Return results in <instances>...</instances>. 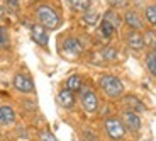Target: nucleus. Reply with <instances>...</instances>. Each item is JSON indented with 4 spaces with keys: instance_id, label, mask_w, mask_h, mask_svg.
Instances as JSON below:
<instances>
[{
    "instance_id": "26",
    "label": "nucleus",
    "mask_w": 156,
    "mask_h": 141,
    "mask_svg": "<svg viewBox=\"0 0 156 141\" xmlns=\"http://www.w3.org/2000/svg\"><path fill=\"white\" fill-rule=\"evenodd\" d=\"M109 2V5H112V7L119 9V7H124L126 4H127V0H107Z\"/></svg>"
},
{
    "instance_id": "6",
    "label": "nucleus",
    "mask_w": 156,
    "mask_h": 141,
    "mask_svg": "<svg viewBox=\"0 0 156 141\" xmlns=\"http://www.w3.org/2000/svg\"><path fill=\"white\" fill-rule=\"evenodd\" d=\"M121 121L124 122L126 129L133 131V133H137V131L141 129V126H143L139 116H137L136 112H133V110H127V109L122 112V119H121Z\"/></svg>"
},
{
    "instance_id": "21",
    "label": "nucleus",
    "mask_w": 156,
    "mask_h": 141,
    "mask_svg": "<svg viewBox=\"0 0 156 141\" xmlns=\"http://www.w3.org/2000/svg\"><path fill=\"white\" fill-rule=\"evenodd\" d=\"M98 19H100V16H98L97 12H85L83 14V17H82V20H83V24H87V26H95V24L98 22Z\"/></svg>"
},
{
    "instance_id": "12",
    "label": "nucleus",
    "mask_w": 156,
    "mask_h": 141,
    "mask_svg": "<svg viewBox=\"0 0 156 141\" xmlns=\"http://www.w3.org/2000/svg\"><path fill=\"white\" fill-rule=\"evenodd\" d=\"M16 122V110L10 106H0V126H10Z\"/></svg>"
},
{
    "instance_id": "16",
    "label": "nucleus",
    "mask_w": 156,
    "mask_h": 141,
    "mask_svg": "<svg viewBox=\"0 0 156 141\" xmlns=\"http://www.w3.org/2000/svg\"><path fill=\"white\" fill-rule=\"evenodd\" d=\"M104 20H107L110 26H114V27H115V31L119 29V26H121V22H122L121 16H119L114 9H110V10H107L105 14H104Z\"/></svg>"
},
{
    "instance_id": "25",
    "label": "nucleus",
    "mask_w": 156,
    "mask_h": 141,
    "mask_svg": "<svg viewBox=\"0 0 156 141\" xmlns=\"http://www.w3.org/2000/svg\"><path fill=\"white\" fill-rule=\"evenodd\" d=\"M5 7H9L10 10H17L19 9V0H4Z\"/></svg>"
},
{
    "instance_id": "14",
    "label": "nucleus",
    "mask_w": 156,
    "mask_h": 141,
    "mask_svg": "<svg viewBox=\"0 0 156 141\" xmlns=\"http://www.w3.org/2000/svg\"><path fill=\"white\" fill-rule=\"evenodd\" d=\"M71 10L75 12H88L90 7H92V0H68Z\"/></svg>"
},
{
    "instance_id": "18",
    "label": "nucleus",
    "mask_w": 156,
    "mask_h": 141,
    "mask_svg": "<svg viewBox=\"0 0 156 141\" xmlns=\"http://www.w3.org/2000/svg\"><path fill=\"white\" fill-rule=\"evenodd\" d=\"M144 19L149 26L156 27V5H148L144 10Z\"/></svg>"
},
{
    "instance_id": "17",
    "label": "nucleus",
    "mask_w": 156,
    "mask_h": 141,
    "mask_svg": "<svg viewBox=\"0 0 156 141\" xmlns=\"http://www.w3.org/2000/svg\"><path fill=\"white\" fill-rule=\"evenodd\" d=\"M143 39H144V46L149 48V51H156V34H154V31H151V29L144 31Z\"/></svg>"
},
{
    "instance_id": "4",
    "label": "nucleus",
    "mask_w": 156,
    "mask_h": 141,
    "mask_svg": "<svg viewBox=\"0 0 156 141\" xmlns=\"http://www.w3.org/2000/svg\"><path fill=\"white\" fill-rule=\"evenodd\" d=\"M80 102H82V107L85 109V112L88 114H95L98 110V97L94 90H90L88 87L83 85L82 90H80Z\"/></svg>"
},
{
    "instance_id": "22",
    "label": "nucleus",
    "mask_w": 156,
    "mask_h": 141,
    "mask_svg": "<svg viewBox=\"0 0 156 141\" xmlns=\"http://www.w3.org/2000/svg\"><path fill=\"white\" fill-rule=\"evenodd\" d=\"M102 56H104V60L112 61V60L117 58V49L114 46H105L104 49H102Z\"/></svg>"
},
{
    "instance_id": "7",
    "label": "nucleus",
    "mask_w": 156,
    "mask_h": 141,
    "mask_svg": "<svg viewBox=\"0 0 156 141\" xmlns=\"http://www.w3.org/2000/svg\"><path fill=\"white\" fill-rule=\"evenodd\" d=\"M31 38L36 44L46 48L49 43V34H48V29L43 27L41 24H32L31 26Z\"/></svg>"
},
{
    "instance_id": "19",
    "label": "nucleus",
    "mask_w": 156,
    "mask_h": 141,
    "mask_svg": "<svg viewBox=\"0 0 156 141\" xmlns=\"http://www.w3.org/2000/svg\"><path fill=\"white\" fill-rule=\"evenodd\" d=\"M146 67H148L149 73L153 77H156V53L154 51H149L148 55H146Z\"/></svg>"
},
{
    "instance_id": "23",
    "label": "nucleus",
    "mask_w": 156,
    "mask_h": 141,
    "mask_svg": "<svg viewBox=\"0 0 156 141\" xmlns=\"http://www.w3.org/2000/svg\"><path fill=\"white\" fill-rule=\"evenodd\" d=\"M9 46V34L7 29L0 24V48H7Z\"/></svg>"
},
{
    "instance_id": "3",
    "label": "nucleus",
    "mask_w": 156,
    "mask_h": 141,
    "mask_svg": "<svg viewBox=\"0 0 156 141\" xmlns=\"http://www.w3.org/2000/svg\"><path fill=\"white\" fill-rule=\"evenodd\" d=\"M104 129H105V134L109 136V139L112 141H122L127 134L124 122L119 118H107L104 122Z\"/></svg>"
},
{
    "instance_id": "13",
    "label": "nucleus",
    "mask_w": 156,
    "mask_h": 141,
    "mask_svg": "<svg viewBox=\"0 0 156 141\" xmlns=\"http://www.w3.org/2000/svg\"><path fill=\"white\" fill-rule=\"evenodd\" d=\"M124 104H126V107H127V110H133V112H136V114L146 110V106L143 104V100H139L136 95H126Z\"/></svg>"
},
{
    "instance_id": "8",
    "label": "nucleus",
    "mask_w": 156,
    "mask_h": 141,
    "mask_svg": "<svg viewBox=\"0 0 156 141\" xmlns=\"http://www.w3.org/2000/svg\"><path fill=\"white\" fill-rule=\"evenodd\" d=\"M58 104L63 107V109H73L75 104H76V97H75V92L68 90V89H63L59 90L58 97H56Z\"/></svg>"
},
{
    "instance_id": "15",
    "label": "nucleus",
    "mask_w": 156,
    "mask_h": 141,
    "mask_svg": "<svg viewBox=\"0 0 156 141\" xmlns=\"http://www.w3.org/2000/svg\"><path fill=\"white\" fill-rule=\"evenodd\" d=\"M83 87V80L80 75H71V77H68L66 80V89L71 92H80Z\"/></svg>"
},
{
    "instance_id": "5",
    "label": "nucleus",
    "mask_w": 156,
    "mask_h": 141,
    "mask_svg": "<svg viewBox=\"0 0 156 141\" xmlns=\"http://www.w3.org/2000/svg\"><path fill=\"white\" fill-rule=\"evenodd\" d=\"M14 87L20 94H32L34 92V82H32V78L24 73H17L14 77Z\"/></svg>"
},
{
    "instance_id": "2",
    "label": "nucleus",
    "mask_w": 156,
    "mask_h": 141,
    "mask_svg": "<svg viewBox=\"0 0 156 141\" xmlns=\"http://www.w3.org/2000/svg\"><path fill=\"white\" fill-rule=\"evenodd\" d=\"M98 87L109 99H119L124 94V83L114 75H102L98 78Z\"/></svg>"
},
{
    "instance_id": "1",
    "label": "nucleus",
    "mask_w": 156,
    "mask_h": 141,
    "mask_svg": "<svg viewBox=\"0 0 156 141\" xmlns=\"http://www.w3.org/2000/svg\"><path fill=\"white\" fill-rule=\"evenodd\" d=\"M36 19L37 22L46 29H58L61 26V19H59L58 12L48 4H41L36 7Z\"/></svg>"
},
{
    "instance_id": "20",
    "label": "nucleus",
    "mask_w": 156,
    "mask_h": 141,
    "mask_svg": "<svg viewBox=\"0 0 156 141\" xmlns=\"http://www.w3.org/2000/svg\"><path fill=\"white\" fill-rule=\"evenodd\" d=\"M100 32H102V36H104V38L110 39V38L114 36V32H115V27H114V26H110L107 20L102 19L100 20Z\"/></svg>"
},
{
    "instance_id": "10",
    "label": "nucleus",
    "mask_w": 156,
    "mask_h": 141,
    "mask_svg": "<svg viewBox=\"0 0 156 141\" xmlns=\"http://www.w3.org/2000/svg\"><path fill=\"white\" fill-rule=\"evenodd\" d=\"M63 51L70 56H78V55H82L83 46L76 38H66L65 43H63Z\"/></svg>"
},
{
    "instance_id": "11",
    "label": "nucleus",
    "mask_w": 156,
    "mask_h": 141,
    "mask_svg": "<svg viewBox=\"0 0 156 141\" xmlns=\"http://www.w3.org/2000/svg\"><path fill=\"white\" fill-rule=\"evenodd\" d=\"M126 43H127V46L131 48V49L134 51H141L144 49V39H143V34H141L139 31H131L127 34V38H126Z\"/></svg>"
},
{
    "instance_id": "24",
    "label": "nucleus",
    "mask_w": 156,
    "mask_h": 141,
    "mask_svg": "<svg viewBox=\"0 0 156 141\" xmlns=\"http://www.w3.org/2000/svg\"><path fill=\"white\" fill-rule=\"evenodd\" d=\"M39 141H58V138L51 131H41L39 133Z\"/></svg>"
},
{
    "instance_id": "27",
    "label": "nucleus",
    "mask_w": 156,
    "mask_h": 141,
    "mask_svg": "<svg viewBox=\"0 0 156 141\" xmlns=\"http://www.w3.org/2000/svg\"><path fill=\"white\" fill-rule=\"evenodd\" d=\"M29 2H37V0H29Z\"/></svg>"
},
{
    "instance_id": "9",
    "label": "nucleus",
    "mask_w": 156,
    "mask_h": 141,
    "mask_svg": "<svg viewBox=\"0 0 156 141\" xmlns=\"http://www.w3.org/2000/svg\"><path fill=\"white\" fill-rule=\"evenodd\" d=\"M124 22L127 24L133 31H141V29H144V22H143L141 16L136 10H127L126 12L124 14Z\"/></svg>"
}]
</instances>
